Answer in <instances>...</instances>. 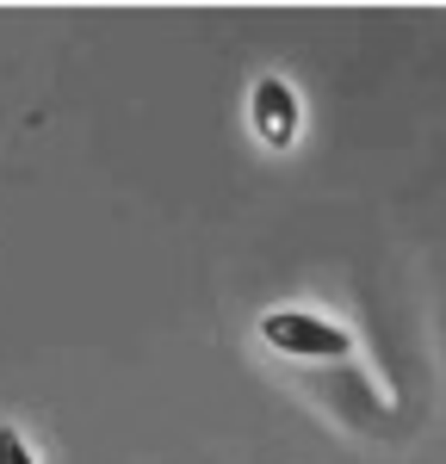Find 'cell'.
Returning a JSON list of instances; mask_svg holds the SVG:
<instances>
[{
    "label": "cell",
    "instance_id": "6da1fadb",
    "mask_svg": "<svg viewBox=\"0 0 446 464\" xmlns=\"http://www.w3.org/2000/svg\"><path fill=\"white\" fill-rule=\"evenodd\" d=\"M260 334H267V347L297 353V359H347L354 353V334H347V328H334V322H323V316H304V310L267 316Z\"/></svg>",
    "mask_w": 446,
    "mask_h": 464
},
{
    "label": "cell",
    "instance_id": "7a4b0ae2",
    "mask_svg": "<svg viewBox=\"0 0 446 464\" xmlns=\"http://www.w3.org/2000/svg\"><path fill=\"white\" fill-rule=\"evenodd\" d=\"M255 130H260L273 149L292 143V130H297V100H292V87H286V81H255Z\"/></svg>",
    "mask_w": 446,
    "mask_h": 464
},
{
    "label": "cell",
    "instance_id": "3957f363",
    "mask_svg": "<svg viewBox=\"0 0 446 464\" xmlns=\"http://www.w3.org/2000/svg\"><path fill=\"white\" fill-rule=\"evenodd\" d=\"M0 464H32V452H25V433H19V428H0Z\"/></svg>",
    "mask_w": 446,
    "mask_h": 464
}]
</instances>
